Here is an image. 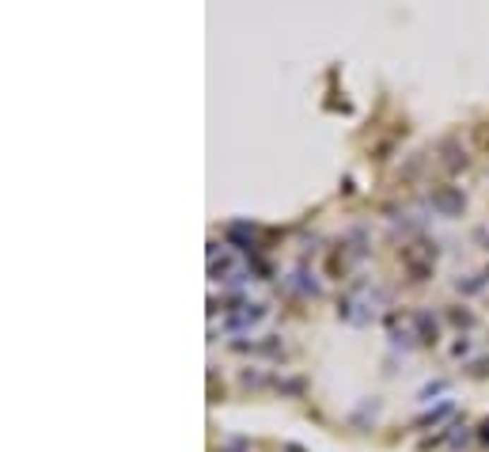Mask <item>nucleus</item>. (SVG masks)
I'll list each match as a JSON object with an SVG mask.
<instances>
[{
    "instance_id": "f257e3e1",
    "label": "nucleus",
    "mask_w": 489,
    "mask_h": 452,
    "mask_svg": "<svg viewBox=\"0 0 489 452\" xmlns=\"http://www.w3.org/2000/svg\"><path fill=\"white\" fill-rule=\"evenodd\" d=\"M262 316H266V304H247V312L231 316V319H228V327H231V331H239V327H254Z\"/></svg>"
},
{
    "instance_id": "f03ea898",
    "label": "nucleus",
    "mask_w": 489,
    "mask_h": 452,
    "mask_svg": "<svg viewBox=\"0 0 489 452\" xmlns=\"http://www.w3.org/2000/svg\"><path fill=\"white\" fill-rule=\"evenodd\" d=\"M436 202H440L444 209H459L463 202H459V198H455V194H440V198H436Z\"/></svg>"
},
{
    "instance_id": "7ed1b4c3",
    "label": "nucleus",
    "mask_w": 489,
    "mask_h": 452,
    "mask_svg": "<svg viewBox=\"0 0 489 452\" xmlns=\"http://www.w3.org/2000/svg\"><path fill=\"white\" fill-rule=\"evenodd\" d=\"M284 452H300V448H284Z\"/></svg>"
}]
</instances>
